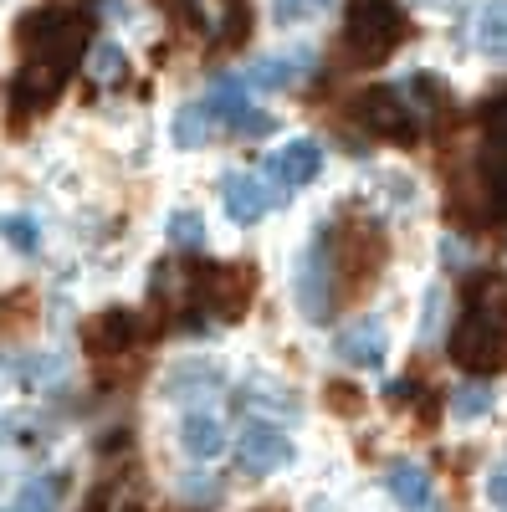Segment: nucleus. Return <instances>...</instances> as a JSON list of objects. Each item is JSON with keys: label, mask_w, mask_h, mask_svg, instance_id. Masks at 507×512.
Returning a JSON list of instances; mask_svg holds the SVG:
<instances>
[{"label": "nucleus", "mask_w": 507, "mask_h": 512, "mask_svg": "<svg viewBox=\"0 0 507 512\" xmlns=\"http://www.w3.org/2000/svg\"><path fill=\"white\" fill-rule=\"evenodd\" d=\"M385 256H390V236L374 226V216H349V221H338L333 246H328V262H333L338 292H344L349 303H359V297L374 287L379 267H385Z\"/></svg>", "instance_id": "nucleus-1"}, {"label": "nucleus", "mask_w": 507, "mask_h": 512, "mask_svg": "<svg viewBox=\"0 0 507 512\" xmlns=\"http://www.w3.org/2000/svg\"><path fill=\"white\" fill-rule=\"evenodd\" d=\"M405 41V16L390 6V0H354L349 21H344V57L354 67L385 62L395 47Z\"/></svg>", "instance_id": "nucleus-2"}, {"label": "nucleus", "mask_w": 507, "mask_h": 512, "mask_svg": "<svg viewBox=\"0 0 507 512\" xmlns=\"http://www.w3.org/2000/svg\"><path fill=\"white\" fill-rule=\"evenodd\" d=\"M451 359L467 369V374H477V379L507 369V318H492V313L467 308V313H461V323L451 328Z\"/></svg>", "instance_id": "nucleus-3"}, {"label": "nucleus", "mask_w": 507, "mask_h": 512, "mask_svg": "<svg viewBox=\"0 0 507 512\" xmlns=\"http://www.w3.org/2000/svg\"><path fill=\"white\" fill-rule=\"evenodd\" d=\"M287 292H292V308H298L308 323H328L333 318V262H328V246L308 241L292 256V272H287Z\"/></svg>", "instance_id": "nucleus-4"}, {"label": "nucleus", "mask_w": 507, "mask_h": 512, "mask_svg": "<svg viewBox=\"0 0 507 512\" xmlns=\"http://www.w3.org/2000/svg\"><path fill=\"white\" fill-rule=\"evenodd\" d=\"M349 118L359 123V134L369 139H395V144H410L415 134V108L405 98V88H364L354 103H349Z\"/></svg>", "instance_id": "nucleus-5"}, {"label": "nucleus", "mask_w": 507, "mask_h": 512, "mask_svg": "<svg viewBox=\"0 0 507 512\" xmlns=\"http://www.w3.org/2000/svg\"><path fill=\"white\" fill-rule=\"evenodd\" d=\"M257 287H262L257 262H221V267L205 272V308L226 323H236V318L251 313V303H257Z\"/></svg>", "instance_id": "nucleus-6"}, {"label": "nucleus", "mask_w": 507, "mask_h": 512, "mask_svg": "<svg viewBox=\"0 0 507 512\" xmlns=\"http://www.w3.org/2000/svg\"><path fill=\"white\" fill-rule=\"evenodd\" d=\"M292 456H298L292 451V436L277 420H267V415L246 420V431L236 441V461H241L246 477H272V472H282V466H292Z\"/></svg>", "instance_id": "nucleus-7"}, {"label": "nucleus", "mask_w": 507, "mask_h": 512, "mask_svg": "<svg viewBox=\"0 0 507 512\" xmlns=\"http://www.w3.org/2000/svg\"><path fill=\"white\" fill-rule=\"evenodd\" d=\"M313 67H318V52L303 47V41L298 47H282V52H262L246 67V88L251 93H292L313 77Z\"/></svg>", "instance_id": "nucleus-8"}, {"label": "nucleus", "mask_w": 507, "mask_h": 512, "mask_svg": "<svg viewBox=\"0 0 507 512\" xmlns=\"http://www.w3.org/2000/svg\"><path fill=\"white\" fill-rule=\"evenodd\" d=\"M323 169H328V154H323V144L308 139V134H292L287 144H277V149L267 154V175H272L287 195H298V190L318 185Z\"/></svg>", "instance_id": "nucleus-9"}, {"label": "nucleus", "mask_w": 507, "mask_h": 512, "mask_svg": "<svg viewBox=\"0 0 507 512\" xmlns=\"http://www.w3.org/2000/svg\"><path fill=\"white\" fill-rule=\"evenodd\" d=\"M221 210L231 226H262L272 216V190L251 169H226L221 175Z\"/></svg>", "instance_id": "nucleus-10"}, {"label": "nucleus", "mask_w": 507, "mask_h": 512, "mask_svg": "<svg viewBox=\"0 0 507 512\" xmlns=\"http://www.w3.org/2000/svg\"><path fill=\"white\" fill-rule=\"evenodd\" d=\"M333 359H344L354 369H385L390 359V333L379 318H354L333 333Z\"/></svg>", "instance_id": "nucleus-11"}, {"label": "nucleus", "mask_w": 507, "mask_h": 512, "mask_svg": "<svg viewBox=\"0 0 507 512\" xmlns=\"http://www.w3.org/2000/svg\"><path fill=\"white\" fill-rule=\"evenodd\" d=\"M134 338H139V318L129 308H103V313H93L88 323H82V349H88L93 359L129 354Z\"/></svg>", "instance_id": "nucleus-12"}, {"label": "nucleus", "mask_w": 507, "mask_h": 512, "mask_svg": "<svg viewBox=\"0 0 507 512\" xmlns=\"http://www.w3.org/2000/svg\"><path fill=\"white\" fill-rule=\"evenodd\" d=\"M180 451L190 456V461H216L226 446H231V436H226V420L216 415V410H185L180 415Z\"/></svg>", "instance_id": "nucleus-13"}, {"label": "nucleus", "mask_w": 507, "mask_h": 512, "mask_svg": "<svg viewBox=\"0 0 507 512\" xmlns=\"http://www.w3.org/2000/svg\"><path fill=\"white\" fill-rule=\"evenodd\" d=\"M385 492L405 507V512H441L436 502V482L420 461H390L385 466Z\"/></svg>", "instance_id": "nucleus-14"}, {"label": "nucleus", "mask_w": 507, "mask_h": 512, "mask_svg": "<svg viewBox=\"0 0 507 512\" xmlns=\"http://www.w3.org/2000/svg\"><path fill=\"white\" fill-rule=\"evenodd\" d=\"M221 384H226L221 364L180 359V364H169V374H164V400H205V395H216Z\"/></svg>", "instance_id": "nucleus-15"}, {"label": "nucleus", "mask_w": 507, "mask_h": 512, "mask_svg": "<svg viewBox=\"0 0 507 512\" xmlns=\"http://www.w3.org/2000/svg\"><path fill=\"white\" fill-rule=\"evenodd\" d=\"M205 113H210V123L216 128H236L251 118V88H246V77H231V72H221L216 82H210V93H205Z\"/></svg>", "instance_id": "nucleus-16"}, {"label": "nucleus", "mask_w": 507, "mask_h": 512, "mask_svg": "<svg viewBox=\"0 0 507 512\" xmlns=\"http://www.w3.org/2000/svg\"><path fill=\"white\" fill-rule=\"evenodd\" d=\"M210 113H205V103H180L175 108V118H169V144H175L180 154H200L205 144H210Z\"/></svg>", "instance_id": "nucleus-17"}, {"label": "nucleus", "mask_w": 507, "mask_h": 512, "mask_svg": "<svg viewBox=\"0 0 507 512\" xmlns=\"http://www.w3.org/2000/svg\"><path fill=\"white\" fill-rule=\"evenodd\" d=\"M472 36H477V52L487 62H507V0H487V6L477 11Z\"/></svg>", "instance_id": "nucleus-18"}, {"label": "nucleus", "mask_w": 507, "mask_h": 512, "mask_svg": "<svg viewBox=\"0 0 507 512\" xmlns=\"http://www.w3.org/2000/svg\"><path fill=\"white\" fill-rule=\"evenodd\" d=\"M492 405H497L492 384L477 379V374H472V379H461L456 390H451V420H456V425H477V420H487Z\"/></svg>", "instance_id": "nucleus-19"}, {"label": "nucleus", "mask_w": 507, "mask_h": 512, "mask_svg": "<svg viewBox=\"0 0 507 512\" xmlns=\"http://www.w3.org/2000/svg\"><path fill=\"white\" fill-rule=\"evenodd\" d=\"M62 497H67V477H62V472H47V477H31V482L16 492L11 512H57Z\"/></svg>", "instance_id": "nucleus-20"}, {"label": "nucleus", "mask_w": 507, "mask_h": 512, "mask_svg": "<svg viewBox=\"0 0 507 512\" xmlns=\"http://www.w3.org/2000/svg\"><path fill=\"white\" fill-rule=\"evenodd\" d=\"M405 98L415 113H446L451 108V88H446V77L436 72H410L405 77Z\"/></svg>", "instance_id": "nucleus-21"}, {"label": "nucleus", "mask_w": 507, "mask_h": 512, "mask_svg": "<svg viewBox=\"0 0 507 512\" xmlns=\"http://www.w3.org/2000/svg\"><path fill=\"white\" fill-rule=\"evenodd\" d=\"M205 216L200 210H190V205H180V210H169L164 216V241L175 246V251H200L205 246Z\"/></svg>", "instance_id": "nucleus-22"}, {"label": "nucleus", "mask_w": 507, "mask_h": 512, "mask_svg": "<svg viewBox=\"0 0 507 512\" xmlns=\"http://www.w3.org/2000/svg\"><path fill=\"white\" fill-rule=\"evenodd\" d=\"M31 328H36V292L16 287L0 297V338H21Z\"/></svg>", "instance_id": "nucleus-23"}, {"label": "nucleus", "mask_w": 507, "mask_h": 512, "mask_svg": "<svg viewBox=\"0 0 507 512\" xmlns=\"http://www.w3.org/2000/svg\"><path fill=\"white\" fill-rule=\"evenodd\" d=\"M88 77L103 82V88L123 82V77H129V52H123L118 41H98V47L88 52Z\"/></svg>", "instance_id": "nucleus-24"}, {"label": "nucleus", "mask_w": 507, "mask_h": 512, "mask_svg": "<svg viewBox=\"0 0 507 512\" xmlns=\"http://www.w3.org/2000/svg\"><path fill=\"white\" fill-rule=\"evenodd\" d=\"M323 405H328L333 415H344V420H359V415L369 410V395L359 390L354 379H328V384H323Z\"/></svg>", "instance_id": "nucleus-25"}, {"label": "nucleus", "mask_w": 507, "mask_h": 512, "mask_svg": "<svg viewBox=\"0 0 507 512\" xmlns=\"http://www.w3.org/2000/svg\"><path fill=\"white\" fill-rule=\"evenodd\" d=\"M446 308H451L446 287H441V282H436V287H426V297H420V323H415L420 344H431V338L441 333V323H446Z\"/></svg>", "instance_id": "nucleus-26"}, {"label": "nucleus", "mask_w": 507, "mask_h": 512, "mask_svg": "<svg viewBox=\"0 0 507 512\" xmlns=\"http://www.w3.org/2000/svg\"><path fill=\"white\" fill-rule=\"evenodd\" d=\"M267 6H272V21L277 26H303L313 16H328L333 0H267Z\"/></svg>", "instance_id": "nucleus-27"}, {"label": "nucleus", "mask_w": 507, "mask_h": 512, "mask_svg": "<svg viewBox=\"0 0 507 512\" xmlns=\"http://www.w3.org/2000/svg\"><path fill=\"white\" fill-rule=\"evenodd\" d=\"M0 236H6L21 256H36V246H41V226L31 216H21V210L16 216H0Z\"/></svg>", "instance_id": "nucleus-28"}, {"label": "nucleus", "mask_w": 507, "mask_h": 512, "mask_svg": "<svg viewBox=\"0 0 507 512\" xmlns=\"http://www.w3.org/2000/svg\"><path fill=\"white\" fill-rule=\"evenodd\" d=\"M180 497H185L190 507H216V502H221V482L205 477V472H185V477H180Z\"/></svg>", "instance_id": "nucleus-29"}, {"label": "nucleus", "mask_w": 507, "mask_h": 512, "mask_svg": "<svg viewBox=\"0 0 507 512\" xmlns=\"http://www.w3.org/2000/svg\"><path fill=\"white\" fill-rule=\"evenodd\" d=\"M487 502H492L497 512H507V461L487 472Z\"/></svg>", "instance_id": "nucleus-30"}, {"label": "nucleus", "mask_w": 507, "mask_h": 512, "mask_svg": "<svg viewBox=\"0 0 507 512\" xmlns=\"http://www.w3.org/2000/svg\"><path fill=\"white\" fill-rule=\"evenodd\" d=\"M267 512H277V507H267Z\"/></svg>", "instance_id": "nucleus-31"}, {"label": "nucleus", "mask_w": 507, "mask_h": 512, "mask_svg": "<svg viewBox=\"0 0 507 512\" xmlns=\"http://www.w3.org/2000/svg\"><path fill=\"white\" fill-rule=\"evenodd\" d=\"M6 512H11V507H6Z\"/></svg>", "instance_id": "nucleus-32"}]
</instances>
